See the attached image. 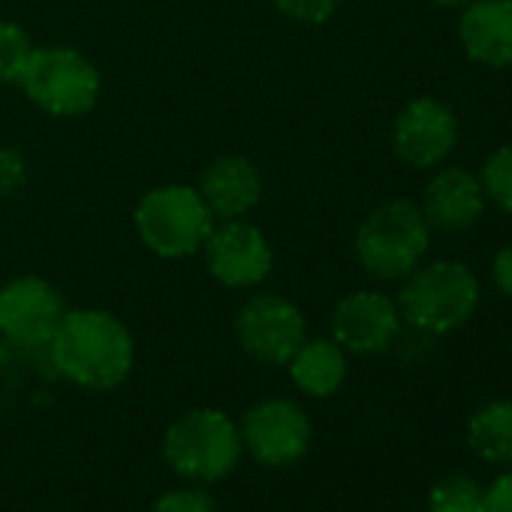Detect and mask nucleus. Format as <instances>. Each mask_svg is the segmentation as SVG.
I'll return each instance as SVG.
<instances>
[{"label": "nucleus", "instance_id": "obj_14", "mask_svg": "<svg viewBox=\"0 0 512 512\" xmlns=\"http://www.w3.org/2000/svg\"><path fill=\"white\" fill-rule=\"evenodd\" d=\"M199 193L217 220H238L247 217L263 202L266 181L263 172L250 157L223 154L214 157L199 175Z\"/></svg>", "mask_w": 512, "mask_h": 512}, {"label": "nucleus", "instance_id": "obj_5", "mask_svg": "<svg viewBox=\"0 0 512 512\" xmlns=\"http://www.w3.org/2000/svg\"><path fill=\"white\" fill-rule=\"evenodd\" d=\"M217 217L196 184H160L142 193L133 208V226L145 250L160 260H187L202 253Z\"/></svg>", "mask_w": 512, "mask_h": 512}, {"label": "nucleus", "instance_id": "obj_12", "mask_svg": "<svg viewBox=\"0 0 512 512\" xmlns=\"http://www.w3.org/2000/svg\"><path fill=\"white\" fill-rule=\"evenodd\" d=\"M329 329L350 356H380L398 344L404 320L392 296L380 290H356L335 305Z\"/></svg>", "mask_w": 512, "mask_h": 512}, {"label": "nucleus", "instance_id": "obj_18", "mask_svg": "<svg viewBox=\"0 0 512 512\" xmlns=\"http://www.w3.org/2000/svg\"><path fill=\"white\" fill-rule=\"evenodd\" d=\"M428 512H485V488L464 473H449L428 491Z\"/></svg>", "mask_w": 512, "mask_h": 512}, {"label": "nucleus", "instance_id": "obj_17", "mask_svg": "<svg viewBox=\"0 0 512 512\" xmlns=\"http://www.w3.org/2000/svg\"><path fill=\"white\" fill-rule=\"evenodd\" d=\"M464 443L482 464L512 467V398H491L479 404L464 425Z\"/></svg>", "mask_w": 512, "mask_h": 512}, {"label": "nucleus", "instance_id": "obj_21", "mask_svg": "<svg viewBox=\"0 0 512 512\" xmlns=\"http://www.w3.org/2000/svg\"><path fill=\"white\" fill-rule=\"evenodd\" d=\"M151 512H220L214 494L205 488V485H196V482H187L181 488H169L163 491Z\"/></svg>", "mask_w": 512, "mask_h": 512}, {"label": "nucleus", "instance_id": "obj_20", "mask_svg": "<svg viewBox=\"0 0 512 512\" xmlns=\"http://www.w3.org/2000/svg\"><path fill=\"white\" fill-rule=\"evenodd\" d=\"M31 52H34L31 34L19 22L0 19V88L19 85Z\"/></svg>", "mask_w": 512, "mask_h": 512}, {"label": "nucleus", "instance_id": "obj_6", "mask_svg": "<svg viewBox=\"0 0 512 512\" xmlns=\"http://www.w3.org/2000/svg\"><path fill=\"white\" fill-rule=\"evenodd\" d=\"M28 100L52 118H82L103 94L100 67L76 46H34L19 79Z\"/></svg>", "mask_w": 512, "mask_h": 512}, {"label": "nucleus", "instance_id": "obj_13", "mask_svg": "<svg viewBox=\"0 0 512 512\" xmlns=\"http://www.w3.org/2000/svg\"><path fill=\"white\" fill-rule=\"evenodd\" d=\"M485 193L479 175L464 166H437L422 193V214L437 232H464L485 211Z\"/></svg>", "mask_w": 512, "mask_h": 512}, {"label": "nucleus", "instance_id": "obj_3", "mask_svg": "<svg viewBox=\"0 0 512 512\" xmlns=\"http://www.w3.org/2000/svg\"><path fill=\"white\" fill-rule=\"evenodd\" d=\"M431 223L425 220L419 202L389 199L365 214L356 229L353 250L359 266L386 284H401L413 269L425 263L431 247Z\"/></svg>", "mask_w": 512, "mask_h": 512}, {"label": "nucleus", "instance_id": "obj_24", "mask_svg": "<svg viewBox=\"0 0 512 512\" xmlns=\"http://www.w3.org/2000/svg\"><path fill=\"white\" fill-rule=\"evenodd\" d=\"M485 512H512V467L497 473L485 488Z\"/></svg>", "mask_w": 512, "mask_h": 512}, {"label": "nucleus", "instance_id": "obj_9", "mask_svg": "<svg viewBox=\"0 0 512 512\" xmlns=\"http://www.w3.org/2000/svg\"><path fill=\"white\" fill-rule=\"evenodd\" d=\"M202 260L208 275L226 290H260L275 272V247L269 235L238 217L217 220L208 241L202 244Z\"/></svg>", "mask_w": 512, "mask_h": 512}, {"label": "nucleus", "instance_id": "obj_26", "mask_svg": "<svg viewBox=\"0 0 512 512\" xmlns=\"http://www.w3.org/2000/svg\"><path fill=\"white\" fill-rule=\"evenodd\" d=\"M437 7H443V10H461V7H467L470 0H434Z\"/></svg>", "mask_w": 512, "mask_h": 512}, {"label": "nucleus", "instance_id": "obj_15", "mask_svg": "<svg viewBox=\"0 0 512 512\" xmlns=\"http://www.w3.org/2000/svg\"><path fill=\"white\" fill-rule=\"evenodd\" d=\"M458 43L473 64L512 67V0H470L461 7Z\"/></svg>", "mask_w": 512, "mask_h": 512}, {"label": "nucleus", "instance_id": "obj_7", "mask_svg": "<svg viewBox=\"0 0 512 512\" xmlns=\"http://www.w3.org/2000/svg\"><path fill=\"white\" fill-rule=\"evenodd\" d=\"M235 341L260 365L281 368L308 338L305 311L281 293H250L235 311Z\"/></svg>", "mask_w": 512, "mask_h": 512}, {"label": "nucleus", "instance_id": "obj_11", "mask_svg": "<svg viewBox=\"0 0 512 512\" xmlns=\"http://www.w3.org/2000/svg\"><path fill=\"white\" fill-rule=\"evenodd\" d=\"M458 115L437 97L410 100L392 121V151L410 169L443 166L458 145Z\"/></svg>", "mask_w": 512, "mask_h": 512}, {"label": "nucleus", "instance_id": "obj_1", "mask_svg": "<svg viewBox=\"0 0 512 512\" xmlns=\"http://www.w3.org/2000/svg\"><path fill=\"white\" fill-rule=\"evenodd\" d=\"M55 377L88 389H118L136 365V341L121 317L106 308H70L49 341Z\"/></svg>", "mask_w": 512, "mask_h": 512}, {"label": "nucleus", "instance_id": "obj_23", "mask_svg": "<svg viewBox=\"0 0 512 512\" xmlns=\"http://www.w3.org/2000/svg\"><path fill=\"white\" fill-rule=\"evenodd\" d=\"M28 184V157L16 145H0V196L10 199Z\"/></svg>", "mask_w": 512, "mask_h": 512}, {"label": "nucleus", "instance_id": "obj_25", "mask_svg": "<svg viewBox=\"0 0 512 512\" xmlns=\"http://www.w3.org/2000/svg\"><path fill=\"white\" fill-rule=\"evenodd\" d=\"M491 284L497 287L500 296L512 299V244H503L491 256Z\"/></svg>", "mask_w": 512, "mask_h": 512}, {"label": "nucleus", "instance_id": "obj_2", "mask_svg": "<svg viewBox=\"0 0 512 512\" xmlns=\"http://www.w3.org/2000/svg\"><path fill=\"white\" fill-rule=\"evenodd\" d=\"M407 329L440 338L467 326L482 302L476 275L458 260H434L413 269L395 296Z\"/></svg>", "mask_w": 512, "mask_h": 512}, {"label": "nucleus", "instance_id": "obj_16", "mask_svg": "<svg viewBox=\"0 0 512 512\" xmlns=\"http://www.w3.org/2000/svg\"><path fill=\"white\" fill-rule=\"evenodd\" d=\"M284 368L290 371V380L302 395L320 401L341 392L350 371V353L332 335H308Z\"/></svg>", "mask_w": 512, "mask_h": 512}, {"label": "nucleus", "instance_id": "obj_8", "mask_svg": "<svg viewBox=\"0 0 512 512\" xmlns=\"http://www.w3.org/2000/svg\"><path fill=\"white\" fill-rule=\"evenodd\" d=\"M238 428L244 452L263 467H290L302 461L314 443V422L308 410L284 395L250 404Z\"/></svg>", "mask_w": 512, "mask_h": 512}, {"label": "nucleus", "instance_id": "obj_10", "mask_svg": "<svg viewBox=\"0 0 512 512\" xmlns=\"http://www.w3.org/2000/svg\"><path fill=\"white\" fill-rule=\"evenodd\" d=\"M67 311V299L52 281L19 275L0 287V341L46 350Z\"/></svg>", "mask_w": 512, "mask_h": 512}, {"label": "nucleus", "instance_id": "obj_22", "mask_svg": "<svg viewBox=\"0 0 512 512\" xmlns=\"http://www.w3.org/2000/svg\"><path fill=\"white\" fill-rule=\"evenodd\" d=\"M275 10L296 25H326L335 19L341 0H272Z\"/></svg>", "mask_w": 512, "mask_h": 512}, {"label": "nucleus", "instance_id": "obj_4", "mask_svg": "<svg viewBox=\"0 0 512 512\" xmlns=\"http://www.w3.org/2000/svg\"><path fill=\"white\" fill-rule=\"evenodd\" d=\"M241 455V428L217 407H193L163 434V458L184 482H220L238 467Z\"/></svg>", "mask_w": 512, "mask_h": 512}, {"label": "nucleus", "instance_id": "obj_19", "mask_svg": "<svg viewBox=\"0 0 512 512\" xmlns=\"http://www.w3.org/2000/svg\"><path fill=\"white\" fill-rule=\"evenodd\" d=\"M479 184L485 193V202L512 214V142L494 148L482 166H479Z\"/></svg>", "mask_w": 512, "mask_h": 512}]
</instances>
